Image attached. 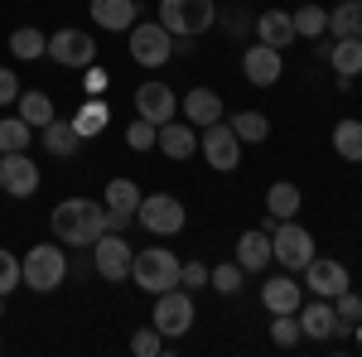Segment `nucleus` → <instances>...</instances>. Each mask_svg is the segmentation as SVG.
<instances>
[{
	"label": "nucleus",
	"mask_w": 362,
	"mask_h": 357,
	"mask_svg": "<svg viewBox=\"0 0 362 357\" xmlns=\"http://www.w3.org/2000/svg\"><path fill=\"white\" fill-rule=\"evenodd\" d=\"M102 232H107V203L78 193V198H63L54 208V237L63 247H92Z\"/></svg>",
	"instance_id": "1"
},
{
	"label": "nucleus",
	"mask_w": 362,
	"mask_h": 357,
	"mask_svg": "<svg viewBox=\"0 0 362 357\" xmlns=\"http://www.w3.org/2000/svg\"><path fill=\"white\" fill-rule=\"evenodd\" d=\"M20 280H25L34 295H54L58 285L68 280V256H63V247H49V242L29 247L20 256Z\"/></svg>",
	"instance_id": "2"
},
{
	"label": "nucleus",
	"mask_w": 362,
	"mask_h": 357,
	"mask_svg": "<svg viewBox=\"0 0 362 357\" xmlns=\"http://www.w3.org/2000/svg\"><path fill=\"white\" fill-rule=\"evenodd\" d=\"M179 256L169 247H145L136 251V261H131V280H136L145 295H165V290H174L179 285Z\"/></svg>",
	"instance_id": "3"
},
{
	"label": "nucleus",
	"mask_w": 362,
	"mask_h": 357,
	"mask_svg": "<svg viewBox=\"0 0 362 357\" xmlns=\"http://www.w3.org/2000/svg\"><path fill=\"white\" fill-rule=\"evenodd\" d=\"M160 25L174 39H198L218 25V5L213 0H160Z\"/></svg>",
	"instance_id": "4"
},
{
	"label": "nucleus",
	"mask_w": 362,
	"mask_h": 357,
	"mask_svg": "<svg viewBox=\"0 0 362 357\" xmlns=\"http://www.w3.org/2000/svg\"><path fill=\"white\" fill-rule=\"evenodd\" d=\"M126 44H131V58H136L140 68H165L169 58L179 54V44H174V34H169L160 20H136V25L126 29Z\"/></svg>",
	"instance_id": "5"
},
{
	"label": "nucleus",
	"mask_w": 362,
	"mask_h": 357,
	"mask_svg": "<svg viewBox=\"0 0 362 357\" xmlns=\"http://www.w3.org/2000/svg\"><path fill=\"white\" fill-rule=\"evenodd\" d=\"M271 261H280V271H305L309 261H314L309 227H300L295 218L276 222V232H271Z\"/></svg>",
	"instance_id": "6"
},
{
	"label": "nucleus",
	"mask_w": 362,
	"mask_h": 357,
	"mask_svg": "<svg viewBox=\"0 0 362 357\" xmlns=\"http://www.w3.org/2000/svg\"><path fill=\"white\" fill-rule=\"evenodd\" d=\"M136 222L150 237H174V232H184L189 213H184V203H179L174 193H145L140 208H136Z\"/></svg>",
	"instance_id": "7"
},
{
	"label": "nucleus",
	"mask_w": 362,
	"mask_h": 357,
	"mask_svg": "<svg viewBox=\"0 0 362 357\" xmlns=\"http://www.w3.org/2000/svg\"><path fill=\"white\" fill-rule=\"evenodd\" d=\"M194 295L184 290V285H174V290H165V295H155V329L165 333V343L169 338H184V333L194 329Z\"/></svg>",
	"instance_id": "8"
},
{
	"label": "nucleus",
	"mask_w": 362,
	"mask_h": 357,
	"mask_svg": "<svg viewBox=\"0 0 362 357\" xmlns=\"http://www.w3.org/2000/svg\"><path fill=\"white\" fill-rule=\"evenodd\" d=\"M198 155L218 169V174H232V169L242 165V140H237V131H232L227 121H213V126H203V136H198Z\"/></svg>",
	"instance_id": "9"
},
{
	"label": "nucleus",
	"mask_w": 362,
	"mask_h": 357,
	"mask_svg": "<svg viewBox=\"0 0 362 357\" xmlns=\"http://www.w3.org/2000/svg\"><path fill=\"white\" fill-rule=\"evenodd\" d=\"M131 261H136V251L126 247L121 232H102V237L92 242V266H97V275H102L107 285L131 280Z\"/></svg>",
	"instance_id": "10"
},
{
	"label": "nucleus",
	"mask_w": 362,
	"mask_h": 357,
	"mask_svg": "<svg viewBox=\"0 0 362 357\" xmlns=\"http://www.w3.org/2000/svg\"><path fill=\"white\" fill-rule=\"evenodd\" d=\"M49 58L58 68H92L97 63V44L83 29H58V34H49Z\"/></svg>",
	"instance_id": "11"
},
{
	"label": "nucleus",
	"mask_w": 362,
	"mask_h": 357,
	"mask_svg": "<svg viewBox=\"0 0 362 357\" xmlns=\"http://www.w3.org/2000/svg\"><path fill=\"white\" fill-rule=\"evenodd\" d=\"M145 193L136 189V179H112L107 193H102V203H107V232H126L131 222H136V208Z\"/></svg>",
	"instance_id": "12"
},
{
	"label": "nucleus",
	"mask_w": 362,
	"mask_h": 357,
	"mask_svg": "<svg viewBox=\"0 0 362 357\" xmlns=\"http://www.w3.org/2000/svg\"><path fill=\"white\" fill-rule=\"evenodd\" d=\"M0 193H10V198H29V193H39V165L29 160L25 150L0 155Z\"/></svg>",
	"instance_id": "13"
},
{
	"label": "nucleus",
	"mask_w": 362,
	"mask_h": 357,
	"mask_svg": "<svg viewBox=\"0 0 362 357\" xmlns=\"http://www.w3.org/2000/svg\"><path fill=\"white\" fill-rule=\"evenodd\" d=\"M280 73H285V58H280V49H271V44H251L247 54H242V78H247L251 87H276Z\"/></svg>",
	"instance_id": "14"
},
{
	"label": "nucleus",
	"mask_w": 362,
	"mask_h": 357,
	"mask_svg": "<svg viewBox=\"0 0 362 357\" xmlns=\"http://www.w3.org/2000/svg\"><path fill=\"white\" fill-rule=\"evenodd\" d=\"M305 285H309V295L334 300V295H343V290H348V266H343V261H334V256H314V261L305 266Z\"/></svg>",
	"instance_id": "15"
},
{
	"label": "nucleus",
	"mask_w": 362,
	"mask_h": 357,
	"mask_svg": "<svg viewBox=\"0 0 362 357\" xmlns=\"http://www.w3.org/2000/svg\"><path fill=\"white\" fill-rule=\"evenodd\" d=\"M136 116L155 121V126H165V121L179 116V97H174L165 83H140L136 87Z\"/></svg>",
	"instance_id": "16"
},
{
	"label": "nucleus",
	"mask_w": 362,
	"mask_h": 357,
	"mask_svg": "<svg viewBox=\"0 0 362 357\" xmlns=\"http://www.w3.org/2000/svg\"><path fill=\"white\" fill-rule=\"evenodd\" d=\"M295 319H300L305 338H314V343H324V338L343 333V329H338V314H334V300H324V295H314L309 304H300V309H295Z\"/></svg>",
	"instance_id": "17"
},
{
	"label": "nucleus",
	"mask_w": 362,
	"mask_h": 357,
	"mask_svg": "<svg viewBox=\"0 0 362 357\" xmlns=\"http://www.w3.org/2000/svg\"><path fill=\"white\" fill-rule=\"evenodd\" d=\"M261 304L266 314H295L305 304V285L295 275H271V285H261Z\"/></svg>",
	"instance_id": "18"
},
{
	"label": "nucleus",
	"mask_w": 362,
	"mask_h": 357,
	"mask_svg": "<svg viewBox=\"0 0 362 357\" xmlns=\"http://www.w3.org/2000/svg\"><path fill=\"white\" fill-rule=\"evenodd\" d=\"M155 145H160V155H169V160H194L198 131L189 121H165V126L155 131Z\"/></svg>",
	"instance_id": "19"
},
{
	"label": "nucleus",
	"mask_w": 362,
	"mask_h": 357,
	"mask_svg": "<svg viewBox=\"0 0 362 357\" xmlns=\"http://www.w3.org/2000/svg\"><path fill=\"white\" fill-rule=\"evenodd\" d=\"M256 44H271V49H290L295 44V20H290V10H266V15H256Z\"/></svg>",
	"instance_id": "20"
},
{
	"label": "nucleus",
	"mask_w": 362,
	"mask_h": 357,
	"mask_svg": "<svg viewBox=\"0 0 362 357\" xmlns=\"http://www.w3.org/2000/svg\"><path fill=\"white\" fill-rule=\"evenodd\" d=\"M179 111H184V121H189V126H198V131H203V126L223 121V97H218L213 87H194V92L179 102Z\"/></svg>",
	"instance_id": "21"
},
{
	"label": "nucleus",
	"mask_w": 362,
	"mask_h": 357,
	"mask_svg": "<svg viewBox=\"0 0 362 357\" xmlns=\"http://www.w3.org/2000/svg\"><path fill=\"white\" fill-rule=\"evenodd\" d=\"M136 20H140V5H136V0H92V25H97V29L126 34Z\"/></svg>",
	"instance_id": "22"
},
{
	"label": "nucleus",
	"mask_w": 362,
	"mask_h": 357,
	"mask_svg": "<svg viewBox=\"0 0 362 357\" xmlns=\"http://www.w3.org/2000/svg\"><path fill=\"white\" fill-rule=\"evenodd\" d=\"M237 266L247 275L266 271V266H271V232H261V227L242 232V237H237Z\"/></svg>",
	"instance_id": "23"
},
{
	"label": "nucleus",
	"mask_w": 362,
	"mask_h": 357,
	"mask_svg": "<svg viewBox=\"0 0 362 357\" xmlns=\"http://www.w3.org/2000/svg\"><path fill=\"white\" fill-rule=\"evenodd\" d=\"M39 145L54 155V160H68V155H78V145H83V136H78V126L73 121H49L44 131H39Z\"/></svg>",
	"instance_id": "24"
},
{
	"label": "nucleus",
	"mask_w": 362,
	"mask_h": 357,
	"mask_svg": "<svg viewBox=\"0 0 362 357\" xmlns=\"http://www.w3.org/2000/svg\"><path fill=\"white\" fill-rule=\"evenodd\" d=\"M324 63L334 68V78H348V83L362 78V39H334Z\"/></svg>",
	"instance_id": "25"
},
{
	"label": "nucleus",
	"mask_w": 362,
	"mask_h": 357,
	"mask_svg": "<svg viewBox=\"0 0 362 357\" xmlns=\"http://www.w3.org/2000/svg\"><path fill=\"white\" fill-rule=\"evenodd\" d=\"M10 54L20 58V63H39V58H49V34L34 25H20L10 34Z\"/></svg>",
	"instance_id": "26"
},
{
	"label": "nucleus",
	"mask_w": 362,
	"mask_h": 357,
	"mask_svg": "<svg viewBox=\"0 0 362 357\" xmlns=\"http://www.w3.org/2000/svg\"><path fill=\"white\" fill-rule=\"evenodd\" d=\"M329 39H362V0H343L329 10Z\"/></svg>",
	"instance_id": "27"
},
{
	"label": "nucleus",
	"mask_w": 362,
	"mask_h": 357,
	"mask_svg": "<svg viewBox=\"0 0 362 357\" xmlns=\"http://www.w3.org/2000/svg\"><path fill=\"white\" fill-rule=\"evenodd\" d=\"M334 155H338V160H348V165H358V160H362V121L343 116V121L334 126Z\"/></svg>",
	"instance_id": "28"
},
{
	"label": "nucleus",
	"mask_w": 362,
	"mask_h": 357,
	"mask_svg": "<svg viewBox=\"0 0 362 357\" xmlns=\"http://www.w3.org/2000/svg\"><path fill=\"white\" fill-rule=\"evenodd\" d=\"M15 107H20V116H25L34 131H44V126L58 116V111H54V97H49V92H39V87H34V92H20V102H15Z\"/></svg>",
	"instance_id": "29"
},
{
	"label": "nucleus",
	"mask_w": 362,
	"mask_h": 357,
	"mask_svg": "<svg viewBox=\"0 0 362 357\" xmlns=\"http://www.w3.org/2000/svg\"><path fill=\"white\" fill-rule=\"evenodd\" d=\"M107 121H112V111H107L102 97H87L83 107H78V116H73V126H78V136H83V140L102 136V131H107Z\"/></svg>",
	"instance_id": "30"
},
{
	"label": "nucleus",
	"mask_w": 362,
	"mask_h": 357,
	"mask_svg": "<svg viewBox=\"0 0 362 357\" xmlns=\"http://www.w3.org/2000/svg\"><path fill=\"white\" fill-rule=\"evenodd\" d=\"M266 213H271L276 222L295 218V213H300V184H285V179L271 184V189H266Z\"/></svg>",
	"instance_id": "31"
},
{
	"label": "nucleus",
	"mask_w": 362,
	"mask_h": 357,
	"mask_svg": "<svg viewBox=\"0 0 362 357\" xmlns=\"http://www.w3.org/2000/svg\"><path fill=\"white\" fill-rule=\"evenodd\" d=\"M29 140H34V126H29L20 111H15V116H0V155L29 150Z\"/></svg>",
	"instance_id": "32"
},
{
	"label": "nucleus",
	"mask_w": 362,
	"mask_h": 357,
	"mask_svg": "<svg viewBox=\"0 0 362 357\" xmlns=\"http://www.w3.org/2000/svg\"><path fill=\"white\" fill-rule=\"evenodd\" d=\"M290 20H295V39H324L329 34V10L324 5H300V10H290Z\"/></svg>",
	"instance_id": "33"
},
{
	"label": "nucleus",
	"mask_w": 362,
	"mask_h": 357,
	"mask_svg": "<svg viewBox=\"0 0 362 357\" xmlns=\"http://www.w3.org/2000/svg\"><path fill=\"white\" fill-rule=\"evenodd\" d=\"M227 126L237 131V140H242V145H266V140H271V121H266L261 111H237Z\"/></svg>",
	"instance_id": "34"
},
{
	"label": "nucleus",
	"mask_w": 362,
	"mask_h": 357,
	"mask_svg": "<svg viewBox=\"0 0 362 357\" xmlns=\"http://www.w3.org/2000/svg\"><path fill=\"white\" fill-rule=\"evenodd\" d=\"M242 280H247V271H242L237 261H227V266H213V271H208V285H213L218 295H237Z\"/></svg>",
	"instance_id": "35"
},
{
	"label": "nucleus",
	"mask_w": 362,
	"mask_h": 357,
	"mask_svg": "<svg viewBox=\"0 0 362 357\" xmlns=\"http://www.w3.org/2000/svg\"><path fill=\"white\" fill-rule=\"evenodd\" d=\"M300 338H305V329H300L295 314H271V343L276 348H295Z\"/></svg>",
	"instance_id": "36"
},
{
	"label": "nucleus",
	"mask_w": 362,
	"mask_h": 357,
	"mask_svg": "<svg viewBox=\"0 0 362 357\" xmlns=\"http://www.w3.org/2000/svg\"><path fill=\"white\" fill-rule=\"evenodd\" d=\"M334 314H338V329L353 333V324L362 319V295H358V290H343V295H334Z\"/></svg>",
	"instance_id": "37"
},
{
	"label": "nucleus",
	"mask_w": 362,
	"mask_h": 357,
	"mask_svg": "<svg viewBox=\"0 0 362 357\" xmlns=\"http://www.w3.org/2000/svg\"><path fill=\"white\" fill-rule=\"evenodd\" d=\"M131 353H136V357H155V353H165V333L155 329V324L136 329V333H131Z\"/></svg>",
	"instance_id": "38"
},
{
	"label": "nucleus",
	"mask_w": 362,
	"mask_h": 357,
	"mask_svg": "<svg viewBox=\"0 0 362 357\" xmlns=\"http://www.w3.org/2000/svg\"><path fill=\"white\" fill-rule=\"evenodd\" d=\"M20 285H25V280H20V256L0 247V295H10V290H20Z\"/></svg>",
	"instance_id": "39"
},
{
	"label": "nucleus",
	"mask_w": 362,
	"mask_h": 357,
	"mask_svg": "<svg viewBox=\"0 0 362 357\" xmlns=\"http://www.w3.org/2000/svg\"><path fill=\"white\" fill-rule=\"evenodd\" d=\"M155 131H160L155 121H145V116H136V121L126 126V145H131V150H150V145H155Z\"/></svg>",
	"instance_id": "40"
},
{
	"label": "nucleus",
	"mask_w": 362,
	"mask_h": 357,
	"mask_svg": "<svg viewBox=\"0 0 362 357\" xmlns=\"http://www.w3.org/2000/svg\"><path fill=\"white\" fill-rule=\"evenodd\" d=\"M227 29V39H247L251 29H256V20H247V10H227V15H218Z\"/></svg>",
	"instance_id": "41"
},
{
	"label": "nucleus",
	"mask_w": 362,
	"mask_h": 357,
	"mask_svg": "<svg viewBox=\"0 0 362 357\" xmlns=\"http://www.w3.org/2000/svg\"><path fill=\"white\" fill-rule=\"evenodd\" d=\"M179 285L194 295L198 285H208V266H203V261H184V266H179Z\"/></svg>",
	"instance_id": "42"
},
{
	"label": "nucleus",
	"mask_w": 362,
	"mask_h": 357,
	"mask_svg": "<svg viewBox=\"0 0 362 357\" xmlns=\"http://www.w3.org/2000/svg\"><path fill=\"white\" fill-rule=\"evenodd\" d=\"M20 73L15 68H0V107H10V102H20Z\"/></svg>",
	"instance_id": "43"
},
{
	"label": "nucleus",
	"mask_w": 362,
	"mask_h": 357,
	"mask_svg": "<svg viewBox=\"0 0 362 357\" xmlns=\"http://www.w3.org/2000/svg\"><path fill=\"white\" fill-rule=\"evenodd\" d=\"M102 87H107V73L102 68H87V97H102Z\"/></svg>",
	"instance_id": "44"
},
{
	"label": "nucleus",
	"mask_w": 362,
	"mask_h": 357,
	"mask_svg": "<svg viewBox=\"0 0 362 357\" xmlns=\"http://www.w3.org/2000/svg\"><path fill=\"white\" fill-rule=\"evenodd\" d=\"M353 338H358V343H362V319H358V324H353Z\"/></svg>",
	"instance_id": "45"
},
{
	"label": "nucleus",
	"mask_w": 362,
	"mask_h": 357,
	"mask_svg": "<svg viewBox=\"0 0 362 357\" xmlns=\"http://www.w3.org/2000/svg\"><path fill=\"white\" fill-rule=\"evenodd\" d=\"M0 319H5V295H0Z\"/></svg>",
	"instance_id": "46"
}]
</instances>
